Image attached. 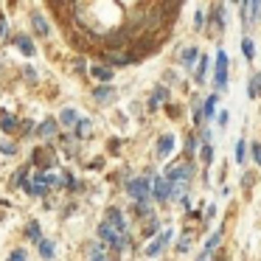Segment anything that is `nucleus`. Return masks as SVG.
I'll list each match as a JSON object with an SVG mask.
<instances>
[{
    "label": "nucleus",
    "instance_id": "23",
    "mask_svg": "<svg viewBox=\"0 0 261 261\" xmlns=\"http://www.w3.org/2000/svg\"><path fill=\"white\" fill-rule=\"evenodd\" d=\"M31 171H34V166H31V160H25L23 166H17V169L12 171V177H9V191H20L23 188L25 180H31Z\"/></svg>",
    "mask_w": 261,
    "mask_h": 261
},
{
    "label": "nucleus",
    "instance_id": "36",
    "mask_svg": "<svg viewBox=\"0 0 261 261\" xmlns=\"http://www.w3.org/2000/svg\"><path fill=\"white\" fill-rule=\"evenodd\" d=\"M177 233H180V230H177L174 225H166V227H163V230H160V233H158V236H154V239H158V242H160V244H163V247H166V253H169V250L174 247V239H177Z\"/></svg>",
    "mask_w": 261,
    "mask_h": 261
},
{
    "label": "nucleus",
    "instance_id": "8",
    "mask_svg": "<svg viewBox=\"0 0 261 261\" xmlns=\"http://www.w3.org/2000/svg\"><path fill=\"white\" fill-rule=\"evenodd\" d=\"M101 219L110 222L118 233L135 230V225H132L129 216H126V208H124V205H118V202H107V205H104V208H101Z\"/></svg>",
    "mask_w": 261,
    "mask_h": 261
},
{
    "label": "nucleus",
    "instance_id": "41",
    "mask_svg": "<svg viewBox=\"0 0 261 261\" xmlns=\"http://www.w3.org/2000/svg\"><path fill=\"white\" fill-rule=\"evenodd\" d=\"M20 79H25L29 87H37L40 85V70H37L34 65H23V68H20Z\"/></svg>",
    "mask_w": 261,
    "mask_h": 261
},
{
    "label": "nucleus",
    "instance_id": "50",
    "mask_svg": "<svg viewBox=\"0 0 261 261\" xmlns=\"http://www.w3.org/2000/svg\"><path fill=\"white\" fill-rule=\"evenodd\" d=\"M174 208H180L182 214H186V211H191L194 208V194H180V199H177Z\"/></svg>",
    "mask_w": 261,
    "mask_h": 261
},
{
    "label": "nucleus",
    "instance_id": "28",
    "mask_svg": "<svg viewBox=\"0 0 261 261\" xmlns=\"http://www.w3.org/2000/svg\"><path fill=\"white\" fill-rule=\"evenodd\" d=\"M79 118H82V113L73 107V104H65V107L57 113V121H59V126H62V129H68V132L76 126V121H79Z\"/></svg>",
    "mask_w": 261,
    "mask_h": 261
},
{
    "label": "nucleus",
    "instance_id": "22",
    "mask_svg": "<svg viewBox=\"0 0 261 261\" xmlns=\"http://www.w3.org/2000/svg\"><path fill=\"white\" fill-rule=\"evenodd\" d=\"M70 132L76 135V141H79V143H87L93 135H96V121H93L90 115H82V118L76 121V126H73Z\"/></svg>",
    "mask_w": 261,
    "mask_h": 261
},
{
    "label": "nucleus",
    "instance_id": "18",
    "mask_svg": "<svg viewBox=\"0 0 261 261\" xmlns=\"http://www.w3.org/2000/svg\"><path fill=\"white\" fill-rule=\"evenodd\" d=\"M211 65H214V57L202 51V57H199L197 68H194V73H191V85H194V87L211 85Z\"/></svg>",
    "mask_w": 261,
    "mask_h": 261
},
{
    "label": "nucleus",
    "instance_id": "52",
    "mask_svg": "<svg viewBox=\"0 0 261 261\" xmlns=\"http://www.w3.org/2000/svg\"><path fill=\"white\" fill-rule=\"evenodd\" d=\"M197 132V138H199V143H214V126H202V129H194Z\"/></svg>",
    "mask_w": 261,
    "mask_h": 261
},
{
    "label": "nucleus",
    "instance_id": "56",
    "mask_svg": "<svg viewBox=\"0 0 261 261\" xmlns=\"http://www.w3.org/2000/svg\"><path fill=\"white\" fill-rule=\"evenodd\" d=\"M219 199H230L233 197V186L230 182H225V186H219V194H216Z\"/></svg>",
    "mask_w": 261,
    "mask_h": 261
},
{
    "label": "nucleus",
    "instance_id": "16",
    "mask_svg": "<svg viewBox=\"0 0 261 261\" xmlns=\"http://www.w3.org/2000/svg\"><path fill=\"white\" fill-rule=\"evenodd\" d=\"M29 23H31V37H34V40H51L54 25H51V20H48L40 9H31V12H29Z\"/></svg>",
    "mask_w": 261,
    "mask_h": 261
},
{
    "label": "nucleus",
    "instance_id": "43",
    "mask_svg": "<svg viewBox=\"0 0 261 261\" xmlns=\"http://www.w3.org/2000/svg\"><path fill=\"white\" fill-rule=\"evenodd\" d=\"M261 25V0H250V29H258Z\"/></svg>",
    "mask_w": 261,
    "mask_h": 261
},
{
    "label": "nucleus",
    "instance_id": "10",
    "mask_svg": "<svg viewBox=\"0 0 261 261\" xmlns=\"http://www.w3.org/2000/svg\"><path fill=\"white\" fill-rule=\"evenodd\" d=\"M166 225H174V219H171V216H163V214H154V216H149L146 222H141V225L135 227V233H138V239L146 244V242H152Z\"/></svg>",
    "mask_w": 261,
    "mask_h": 261
},
{
    "label": "nucleus",
    "instance_id": "35",
    "mask_svg": "<svg viewBox=\"0 0 261 261\" xmlns=\"http://www.w3.org/2000/svg\"><path fill=\"white\" fill-rule=\"evenodd\" d=\"M239 48H242L244 62L253 65V62H255V40H253V34H244V37H242V42H239Z\"/></svg>",
    "mask_w": 261,
    "mask_h": 261
},
{
    "label": "nucleus",
    "instance_id": "53",
    "mask_svg": "<svg viewBox=\"0 0 261 261\" xmlns=\"http://www.w3.org/2000/svg\"><path fill=\"white\" fill-rule=\"evenodd\" d=\"M0 42H9V17L3 9H0Z\"/></svg>",
    "mask_w": 261,
    "mask_h": 261
},
{
    "label": "nucleus",
    "instance_id": "55",
    "mask_svg": "<svg viewBox=\"0 0 261 261\" xmlns=\"http://www.w3.org/2000/svg\"><path fill=\"white\" fill-rule=\"evenodd\" d=\"M225 182H227V160L219 166V171H216V186H225Z\"/></svg>",
    "mask_w": 261,
    "mask_h": 261
},
{
    "label": "nucleus",
    "instance_id": "25",
    "mask_svg": "<svg viewBox=\"0 0 261 261\" xmlns=\"http://www.w3.org/2000/svg\"><path fill=\"white\" fill-rule=\"evenodd\" d=\"M199 146H202V143H199L197 132H194L191 126H188V129H186V135H182L180 154H182V158H188V160H197V152H199Z\"/></svg>",
    "mask_w": 261,
    "mask_h": 261
},
{
    "label": "nucleus",
    "instance_id": "20",
    "mask_svg": "<svg viewBox=\"0 0 261 261\" xmlns=\"http://www.w3.org/2000/svg\"><path fill=\"white\" fill-rule=\"evenodd\" d=\"M115 73H118V70L110 68V65H104V62H90V73H87V79H93L96 85H113Z\"/></svg>",
    "mask_w": 261,
    "mask_h": 261
},
{
    "label": "nucleus",
    "instance_id": "49",
    "mask_svg": "<svg viewBox=\"0 0 261 261\" xmlns=\"http://www.w3.org/2000/svg\"><path fill=\"white\" fill-rule=\"evenodd\" d=\"M104 166H107V158H104V154H96V158H90L85 163V169L87 171H104Z\"/></svg>",
    "mask_w": 261,
    "mask_h": 261
},
{
    "label": "nucleus",
    "instance_id": "39",
    "mask_svg": "<svg viewBox=\"0 0 261 261\" xmlns=\"http://www.w3.org/2000/svg\"><path fill=\"white\" fill-rule=\"evenodd\" d=\"M34 129H37V121L34 118H20V126H17V141H29L34 138Z\"/></svg>",
    "mask_w": 261,
    "mask_h": 261
},
{
    "label": "nucleus",
    "instance_id": "38",
    "mask_svg": "<svg viewBox=\"0 0 261 261\" xmlns=\"http://www.w3.org/2000/svg\"><path fill=\"white\" fill-rule=\"evenodd\" d=\"M160 82H163L166 87H171V90H174V87H180L182 76H180V70H177L174 65H169V68H166L163 73H160Z\"/></svg>",
    "mask_w": 261,
    "mask_h": 261
},
{
    "label": "nucleus",
    "instance_id": "46",
    "mask_svg": "<svg viewBox=\"0 0 261 261\" xmlns=\"http://www.w3.org/2000/svg\"><path fill=\"white\" fill-rule=\"evenodd\" d=\"M191 25H194V34H205V9H197L191 14Z\"/></svg>",
    "mask_w": 261,
    "mask_h": 261
},
{
    "label": "nucleus",
    "instance_id": "4",
    "mask_svg": "<svg viewBox=\"0 0 261 261\" xmlns=\"http://www.w3.org/2000/svg\"><path fill=\"white\" fill-rule=\"evenodd\" d=\"M174 154H180V146H177V135L171 129H163L154 135L152 143V152H149V163H169Z\"/></svg>",
    "mask_w": 261,
    "mask_h": 261
},
{
    "label": "nucleus",
    "instance_id": "17",
    "mask_svg": "<svg viewBox=\"0 0 261 261\" xmlns=\"http://www.w3.org/2000/svg\"><path fill=\"white\" fill-rule=\"evenodd\" d=\"M62 132V126H59L57 115H45L42 121H37V129H34V138L40 143H54L57 141V135Z\"/></svg>",
    "mask_w": 261,
    "mask_h": 261
},
{
    "label": "nucleus",
    "instance_id": "26",
    "mask_svg": "<svg viewBox=\"0 0 261 261\" xmlns=\"http://www.w3.org/2000/svg\"><path fill=\"white\" fill-rule=\"evenodd\" d=\"M57 253H59V244L54 236H42L40 242H37V255H40V261H57Z\"/></svg>",
    "mask_w": 261,
    "mask_h": 261
},
{
    "label": "nucleus",
    "instance_id": "2",
    "mask_svg": "<svg viewBox=\"0 0 261 261\" xmlns=\"http://www.w3.org/2000/svg\"><path fill=\"white\" fill-rule=\"evenodd\" d=\"M230 70H233V62L227 57V51L222 45H216L214 51V65H211V85L219 96H225L230 90Z\"/></svg>",
    "mask_w": 261,
    "mask_h": 261
},
{
    "label": "nucleus",
    "instance_id": "15",
    "mask_svg": "<svg viewBox=\"0 0 261 261\" xmlns=\"http://www.w3.org/2000/svg\"><path fill=\"white\" fill-rule=\"evenodd\" d=\"M154 214H160L158 211V205L152 202V199H141V202H129L126 205V216H129V222L132 225H141V222H146L149 216H154Z\"/></svg>",
    "mask_w": 261,
    "mask_h": 261
},
{
    "label": "nucleus",
    "instance_id": "48",
    "mask_svg": "<svg viewBox=\"0 0 261 261\" xmlns=\"http://www.w3.org/2000/svg\"><path fill=\"white\" fill-rule=\"evenodd\" d=\"M214 124H216V129H219V132H227V126H230V110H219Z\"/></svg>",
    "mask_w": 261,
    "mask_h": 261
},
{
    "label": "nucleus",
    "instance_id": "14",
    "mask_svg": "<svg viewBox=\"0 0 261 261\" xmlns=\"http://www.w3.org/2000/svg\"><path fill=\"white\" fill-rule=\"evenodd\" d=\"M258 182H261V171L255 169V166H253V169H250V166H247V169H242V171H239V177H236V188H239V194H242L244 199L253 197V191L258 188Z\"/></svg>",
    "mask_w": 261,
    "mask_h": 261
},
{
    "label": "nucleus",
    "instance_id": "32",
    "mask_svg": "<svg viewBox=\"0 0 261 261\" xmlns=\"http://www.w3.org/2000/svg\"><path fill=\"white\" fill-rule=\"evenodd\" d=\"M17 126H20V118L6 110H0V135H17Z\"/></svg>",
    "mask_w": 261,
    "mask_h": 261
},
{
    "label": "nucleus",
    "instance_id": "5",
    "mask_svg": "<svg viewBox=\"0 0 261 261\" xmlns=\"http://www.w3.org/2000/svg\"><path fill=\"white\" fill-rule=\"evenodd\" d=\"M31 166L40 171H57L59 166H62V154H59L57 143H37L34 149H31L29 154Z\"/></svg>",
    "mask_w": 261,
    "mask_h": 261
},
{
    "label": "nucleus",
    "instance_id": "12",
    "mask_svg": "<svg viewBox=\"0 0 261 261\" xmlns=\"http://www.w3.org/2000/svg\"><path fill=\"white\" fill-rule=\"evenodd\" d=\"M90 98L96 101V107L110 110V107H115V104H118L121 90L115 85H93L90 87Z\"/></svg>",
    "mask_w": 261,
    "mask_h": 261
},
{
    "label": "nucleus",
    "instance_id": "42",
    "mask_svg": "<svg viewBox=\"0 0 261 261\" xmlns=\"http://www.w3.org/2000/svg\"><path fill=\"white\" fill-rule=\"evenodd\" d=\"M104 146H107V154H110V158H118V154H121V149H124V138H118V135H110Z\"/></svg>",
    "mask_w": 261,
    "mask_h": 261
},
{
    "label": "nucleus",
    "instance_id": "31",
    "mask_svg": "<svg viewBox=\"0 0 261 261\" xmlns=\"http://www.w3.org/2000/svg\"><path fill=\"white\" fill-rule=\"evenodd\" d=\"M214 160H216V143H202L197 152L199 169H214Z\"/></svg>",
    "mask_w": 261,
    "mask_h": 261
},
{
    "label": "nucleus",
    "instance_id": "13",
    "mask_svg": "<svg viewBox=\"0 0 261 261\" xmlns=\"http://www.w3.org/2000/svg\"><path fill=\"white\" fill-rule=\"evenodd\" d=\"M199 57H202V51H199V45L197 42H186V45L180 48V54H177L171 62L177 65L180 70H186L188 76L194 73V68H197V62H199Z\"/></svg>",
    "mask_w": 261,
    "mask_h": 261
},
{
    "label": "nucleus",
    "instance_id": "30",
    "mask_svg": "<svg viewBox=\"0 0 261 261\" xmlns=\"http://www.w3.org/2000/svg\"><path fill=\"white\" fill-rule=\"evenodd\" d=\"M166 255H169V253H166V247L158 242V239L146 242V244H143V250H141V258L143 261H158V258H166Z\"/></svg>",
    "mask_w": 261,
    "mask_h": 261
},
{
    "label": "nucleus",
    "instance_id": "11",
    "mask_svg": "<svg viewBox=\"0 0 261 261\" xmlns=\"http://www.w3.org/2000/svg\"><path fill=\"white\" fill-rule=\"evenodd\" d=\"M171 87H166L163 82H154V87L149 90V96H146V115H154V113H160L163 110V104H169L171 101Z\"/></svg>",
    "mask_w": 261,
    "mask_h": 261
},
{
    "label": "nucleus",
    "instance_id": "33",
    "mask_svg": "<svg viewBox=\"0 0 261 261\" xmlns=\"http://www.w3.org/2000/svg\"><path fill=\"white\" fill-rule=\"evenodd\" d=\"M20 154V141L12 135H0V158H17Z\"/></svg>",
    "mask_w": 261,
    "mask_h": 261
},
{
    "label": "nucleus",
    "instance_id": "29",
    "mask_svg": "<svg viewBox=\"0 0 261 261\" xmlns=\"http://www.w3.org/2000/svg\"><path fill=\"white\" fill-rule=\"evenodd\" d=\"M163 115H166L169 121H174V124H180V121L188 115V104H186V101H177V98H171L169 104H163Z\"/></svg>",
    "mask_w": 261,
    "mask_h": 261
},
{
    "label": "nucleus",
    "instance_id": "1",
    "mask_svg": "<svg viewBox=\"0 0 261 261\" xmlns=\"http://www.w3.org/2000/svg\"><path fill=\"white\" fill-rule=\"evenodd\" d=\"M160 174L171 182V186H182V191L197 194V177H199V163L197 160H188L182 154H174L169 163H163Z\"/></svg>",
    "mask_w": 261,
    "mask_h": 261
},
{
    "label": "nucleus",
    "instance_id": "6",
    "mask_svg": "<svg viewBox=\"0 0 261 261\" xmlns=\"http://www.w3.org/2000/svg\"><path fill=\"white\" fill-rule=\"evenodd\" d=\"M96 62H104L115 70H124V68H132V65H141L143 59L138 54H132V48H101V51H96Z\"/></svg>",
    "mask_w": 261,
    "mask_h": 261
},
{
    "label": "nucleus",
    "instance_id": "24",
    "mask_svg": "<svg viewBox=\"0 0 261 261\" xmlns=\"http://www.w3.org/2000/svg\"><path fill=\"white\" fill-rule=\"evenodd\" d=\"M42 236H45V230H42V222L37 219V216H29V219L23 222V239L37 247V242H40Z\"/></svg>",
    "mask_w": 261,
    "mask_h": 261
},
{
    "label": "nucleus",
    "instance_id": "3",
    "mask_svg": "<svg viewBox=\"0 0 261 261\" xmlns=\"http://www.w3.org/2000/svg\"><path fill=\"white\" fill-rule=\"evenodd\" d=\"M227 31V0H211L205 9V34L208 40H222Z\"/></svg>",
    "mask_w": 261,
    "mask_h": 261
},
{
    "label": "nucleus",
    "instance_id": "7",
    "mask_svg": "<svg viewBox=\"0 0 261 261\" xmlns=\"http://www.w3.org/2000/svg\"><path fill=\"white\" fill-rule=\"evenodd\" d=\"M121 194L126 197V202H141V199H152V177H146L143 171H138L132 180L124 182Z\"/></svg>",
    "mask_w": 261,
    "mask_h": 261
},
{
    "label": "nucleus",
    "instance_id": "21",
    "mask_svg": "<svg viewBox=\"0 0 261 261\" xmlns=\"http://www.w3.org/2000/svg\"><path fill=\"white\" fill-rule=\"evenodd\" d=\"M222 98H225V96H219L216 90L205 93V98H202V115H205V124H214V121H216V113H219Z\"/></svg>",
    "mask_w": 261,
    "mask_h": 261
},
{
    "label": "nucleus",
    "instance_id": "44",
    "mask_svg": "<svg viewBox=\"0 0 261 261\" xmlns=\"http://www.w3.org/2000/svg\"><path fill=\"white\" fill-rule=\"evenodd\" d=\"M197 186L202 188V191H214V177H211V169H199Z\"/></svg>",
    "mask_w": 261,
    "mask_h": 261
},
{
    "label": "nucleus",
    "instance_id": "51",
    "mask_svg": "<svg viewBox=\"0 0 261 261\" xmlns=\"http://www.w3.org/2000/svg\"><path fill=\"white\" fill-rule=\"evenodd\" d=\"M211 261H230V247H227V244L216 247L214 253H211Z\"/></svg>",
    "mask_w": 261,
    "mask_h": 261
},
{
    "label": "nucleus",
    "instance_id": "37",
    "mask_svg": "<svg viewBox=\"0 0 261 261\" xmlns=\"http://www.w3.org/2000/svg\"><path fill=\"white\" fill-rule=\"evenodd\" d=\"M70 70H73L76 76H82V79H87V73H90V62H87L85 54H76V57L70 59Z\"/></svg>",
    "mask_w": 261,
    "mask_h": 261
},
{
    "label": "nucleus",
    "instance_id": "40",
    "mask_svg": "<svg viewBox=\"0 0 261 261\" xmlns=\"http://www.w3.org/2000/svg\"><path fill=\"white\" fill-rule=\"evenodd\" d=\"M126 113L132 115V118L138 121V124H146V104L138 101V98H132L129 104H126Z\"/></svg>",
    "mask_w": 261,
    "mask_h": 261
},
{
    "label": "nucleus",
    "instance_id": "27",
    "mask_svg": "<svg viewBox=\"0 0 261 261\" xmlns=\"http://www.w3.org/2000/svg\"><path fill=\"white\" fill-rule=\"evenodd\" d=\"M233 160H236L239 169H247V160H250V138H236L233 143Z\"/></svg>",
    "mask_w": 261,
    "mask_h": 261
},
{
    "label": "nucleus",
    "instance_id": "19",
    "mask_svg": "<svg viewBox=\"0 0 261 261\" xmlns=\"http://www.w3.org/2000/svg\"><path fill=\"white\" fill-rule=\"evenodd\" d=\"M9 42H12V45L17 48L25 59H34L37 57V42H34V37L25 34V31H14V34H9Z\"/></svg>",
    "mask_w": 261,
    "mask_h": 261
},
{
    "label": "nucleus",
    "instance_id": "45",
    "mask_svg": "<svg viewBox=\"0 0 261 261\" xmlns=\"http://www.w3.org/2000/svg\"><path fill=\"white\" fill-rule=\"evenodd\" d=\"M250 163H253L255 169H261V141L258 138L250 141Z\"/></svg>",
    "mask_w": 261,
    "mask_h": 261
},
{
    "label": "nucleus",
    "instance_id": "9",
    "mask_svg": "<svg viewBox=\"0 0 261 261\" xmlns=\"http://www.w3.org/2000/svg\"><path fill=\"white\" fill-rule=\"evenodd\" d=\"M171 191H174V186H171L163 174L152 177V202L158 205L160 214H163V211H171Z\"/></svg>",
    "mask_w": 261,
    "mask_h": 261
},
{
    "label": "nucleus",
    "instance_id": "34",
    "mask_svg": "<svg viewBox=\"0 0 261 261\" xmlns=\"http://www.w3.org/2000/svg\"><path fill=\"white\" fill-rule=\"evenodd\" d=\"M247 98L250 101H261V70H250V79H247Z\"/></svg>",
    "mask_w": 261,
    "mask_h": 261
},
{
    "label": "nucleus",
    "instance_id": "47",
    "mask_svg": "<svg viewBox=\"0 0 261 261\" xmlns=\"http://www.w3.org/2000/svg\"><path fill=\"white\" fill-rule=\"evenodd\" d=\"M6 261H31V253L23 247V244H20V247H12V250H9Z\"/></svg>",
    "mask_w": 261,
    "mask_h": 261
},
{
    "label": "nucleus",
    "instance_id": "54",
    "mask_svg": "<svg viewBox=\"0 0 261 261\" xmlns=\"http://www.w3.org/2000/svg\"><path fill=\"white\" fill-rule=\"evenodd\" d=\"M82 261H115V258L110 255V250H98V253H90V255H85Z\"/></svg>",
    "mask_w": 261,
    "mask_h": 261
},
{
    "label": "nucleus",
    "instance_id": "59",
    "mask_svg": "<svg viewBox=\"0 0 261 261\" xmlns=\"http://www.w3.org/2000/svg\"><path fill=\"white\" fill-rule=\"evenodd\" d=\"M227 3H230V6H239V3H242V0H227Z\"/></svg>",
    "mask_w": 261,
    "mask_h": 261
},
{
    "label": "nucleus",
    "instance_id": "60",
    "mask_svg": "<svg viewBox=\"0 0 261 261\" xmlns=\"http://www.w3.org/2000/svg\"><path fill=\"white\" fill-rule=\"evenodd\" d=\"M258 244H261V236H258Z\"/></svg>",
    "mask_w": 261,
    "mask_h": 261
},
{
    "label": "nucleus",
    "instance_id": "57",
    "mask_svg": "<svg viewBox=\"0 0 261 261\" xmlns=\"http://www.w3.org/2000/svg\"><path fill=\"white\" fill-rule=\"evenodd\" d=\"M191 261H211V253H208V250H202V247H199V253L194 255Z\"/></svg>",
    "mask_w": 261,
    "mask_h": 261
},
{
    "label": "nucleus",
    "instance_id": "58",
    "mask_svg": "<svg viewBox=\"0 0 261 261\" xmlns=\"http://www.w3.org/2000/svg\"><path fill=\"white\" fill-rule=\"evenodd\" d=\"M6 70V51H0V73Z\"/></svg>",
    "mask_w": 261,
    "mask_h": 261
},
{
    "label": "nucleus",
    "instance_id": "61",
    "mask_svg": "<svg viewBox=\"0 0 261 261\" xmlns=\"http://www.w3.org/2000/svg\"><path fill=\"white\" fill-rule=\"evenodd\" d=\"M208 3H211V0H208Z\"/></svg>",
    "mask_w": 261,
    "mask_h": 261
}]
</instances>
